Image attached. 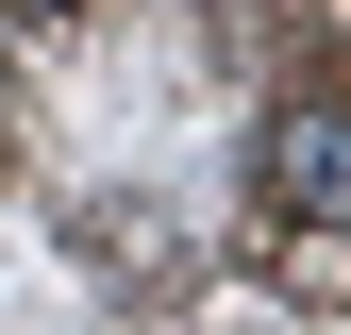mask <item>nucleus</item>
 <instances>
[{
    "label": "nucleus",
    "mask_w": 351,
    "mask_h": 335,
    "mask_svg": "<svg viewBox=\"0 0 351 335\" xmlns=\"http://www.w3.org/2000/svg\"><path fill=\"white\" fill-rule=\"evenodd\" d=\"M251 168H268V201L301 218V285L335 302V218H351V135H335V101H285Z\"/></svg>",
    "instance_id": "obj_1"
},
{
    "label": "nucleus",
    "mask_w": 351,
    "mask_h": 335,
    "mask_svg": "<svg viewBox=\"0 0 351 335\" xmlns=\"http://www.w3.org/2000/svg\"><path fill=\"white\" fill-rule=\"evenodd\" d=\"M151 335H167V319H151Z\"/></svg>",
    "instance_id": "obj_3"
},
{
    "label": "nucleus",
    "mask_w": 351,
    "mask_h": 335,
    "mask_svg": "<svg viewBox=\"0 0 351 335\" xmlns=\"http://www.w3.org/2000/svg\"><path fill=\"white\" fill-rule=\"evenodd\" d=\"M0 17H84V0H0Z\"/></svg>",
    "instance_id": "obj_2"
}]
</instances>
